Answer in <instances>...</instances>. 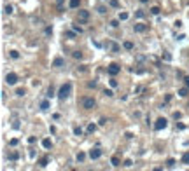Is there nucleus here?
<instances>
[{
    "label": "nucleus",
    "mask_w": 189,
    "mask_h": 171,
    "mask_svg": "<svg viewBox=\"0 0 189 171\" xmlns=\"http://www.w3.org/2000/svg\"><path fill=\"white\" fill-rule=\"evenodd\" d=\"M166 126H168V121H166L165 117H159V119L154 122V129H156V131H161V129H165Z\"/></svg>",
    "instance_id": "3"
},
{
    "label": "nucleus",
    "mask_w": 189,
    "mask_h": 171,
    "mask_svg": "<svg viewBox=\"0 0 189 171\" xmlns=\"http://www.w3.org/2000/svg\"><path fill=\"white\" fill-rule=\"evenodd\" d=\"M145 14H144V11H137V17H144Z\"/></svg>",
    "instance_id": "42"
},
{
    "label": "nucleus",
    "mask_w": 189,
    "mask_h": 171,
    "mask_svg": "<svg viewBox=\"0 0 189 171\" xmlns=\"http://www.w3.org/2000/svg\"><path fill=\"white\" fill-rule=\"evenodd\" d=\"M47 108H49V101H47V100H42V101H40V110L46 112Z\"/></svg>",
    "instance_id": "16"
},
{
    "label": "nucleus",
    "mask_w": 189,
    "mask_h": 171,
    "mask_svg": "<svg viewBox=\"0 0 189 171\" xmlns=\"http://www.w3.org/2000/svg\"><path fill=\"white\" fill-rule=\"evenodd\" d=\"M5 82H7L9 86H14V84L18 82V75H16L14 72H9V73L5 75Z\"/></svg>",
    "instance_id": "5"
},
{
    "label": "nucleus",
    "mask_w": 189,
    "mask_h": 171,
    "mask_svg": "<svg viewBox=\"0 0 189 171\" xmlns=\"http://www.w3.org/2000/svg\"><path fill=\"white\" fill-rule=\"evenodd\" d=\"M109 4H110V7L117 9V7H119V0H109Z\"/></svg>",
    "instance_id": "23"
},
{
    "label": "nucleus",
    "mask_w": 189,
    "mask_h": 171,
    "mask_svg": "<svg viewBox=\"0 0 189 171\" xmlns=\"http://www.w3.org/2000/svg\"><path fill=\"white\" fill-rule=\"evenodd\" d=\"M79 4H81V0H70V2H68V7H70V9H77Z\"/></svg>",
    "instance_id": "12"
},
{
    "label": "nucleus",
    "mask_w": 189,
    "mask_h": 171,
    "mask_svg": "<svg viewBox=\"0 0 189 171\" xmlns=\"http://www.w3.org/2000/svg\"><path fill=\"white\" fill-rule=\"evenodd\" d=\"M94 129H96L94 124H88V133H94Z\"/></svg>",
    "instance_id": "31"
},
{
    "label": "nucleus",
    "mask_w": 189,
    "mask_h": 171,
    "mask_svg": "<svg viewBox=\"0 0 189 171\" xmlns=\"http://www.w3.org/2000/svg\"><path fill=\"white\" fill-rule=\"evenodd\" d=\"M151 12H152V14H154V16H158V14H159V12H161V9H159V7H158V5H154V7H152V9H151Z\"/></svg>",
    "instance_id": "25"
},
{
    "label": "nucleus",
    "mask_w": 189,
    "mask_h": 171,
    "mask_svg": "<svg viewBox=\"0 0 189 171\" xmlns=\"http://www.w3.org/2000/svg\"><path fill=\"white\" fill-rule=\"evenodd\" d=\"M88 19H89V11H79V21L86 23Z\"/></svg>",
    "instance_id": "7"
},
{
    "label": "nucleus",
    "mask_w": 189,
    "mask_h": 171,
    "mask_svg": "<svg viewBox=\"0 0 189 171\" xmlns=\"http://www.w3.org/2000/svg\"><path fill=\"white\" fill-rule=\"evenodd\" d=\"M72 28H74V31H77V33H82V28H81V26H77V25H72Z\"/></svg>",
    "instance_id": "35"
},
{
    "label": "nucleus",
    "mask_w": 189,
    "mask_h": 171,
    "mask_svg": "<svg viewBox=\"0 0 189 171\" xmlns=\"http://www.w3.org/2000/svg\"><path fill=\"white\" fill-rule=\"evenodd\" d=\"M42 147H44L46 150H49V148L53 147V143H51V140H49V138H44V140H42Z\"/></svg>",
    "instance_id": "11"
},
{
    "label": "nucleus",
    "mask_w": 189,
    "mask_h": 171,
    "mask_svg": "<svg viewBox=\"0 0 189 171\" xmlns=\"http://www.w3.org/2000/svg\"><path fill=\"white\" fill-rule=\"evenodd\" d=\"M35 141H37V138H35V136H28V143H30V145H32V143H35Z\"/></svg>",
    "instance_id": "38"
},
{
    "label": "nucleus",
    "mask_w": 189,
    "mask_h": 171,
    "mask_svg": "<svg viewBox=\"0 0 189 171\" xmlns=\"http://www.w3.org/2000/svg\"><path fill=\"white\" fill-rule=\"evenodd\" d=\"M11 58L12 60H18V58H19V52H18V51H11Z\"/></svg>",
    "instance_id": "27"
},
{
    "label": "nucleus",
    "mask_w": 189,
    "mask_h": 171,
    "mask_svg": "<svg viewBox=\"0 0 189 171\" xmlns=\"http://www.w3.org/2000/svg\"><path fill=\"white\" fill-rule=\"evenodd\" d=\"M110 86L116 87V86H117V80H116V79H110Z\"/></svg>",
    "instance_id": "40"
},
{
    "label": "nucleus",
    "mask_w": 189,
    "mask_h": 171,
    "mask_svg": "<svg viewBox=\"0 0 189 171\" xmlns=\"http://www.w3.org/2000/svg\"><path fill=\"white\" fill-rule=\"evenodd\" d=\"M18 143H19V140H18V138H12V140L9 141V145H11V147H16Z\"/></svg>",
    "instance_id": "32"
},
{
    "label": "nucleus",
    "mask_w": 189,
    "mask_h": 171,
    "mask_svg": "<svg viewBox=\"0 0 189 171\" xmlns=\"http://www.w3.org/2000/svg\"><path fill=\"white\" fill-rule=\"evenodd\" d=\"M25 93H26V91H25L23 87H19V89H16V94H18V96H25Z\"/></svg>",
    "instance_id": "28"
},
{
    "label": "nucleus",
    "mask_w": 189,
    "mask_h": 171,
    "mask_svg": "<svg viewBox=\"0 0 189 171\" xmlns=\"http://www.w3.org/2000/svg\"><path fill=\"white\" fill-rule=\"evenodd\" d=\"M110 164L114 166V168H117V166H121V159H119L117 155H114V157L110 159Z\"/></svg>",
    "instance_id": "10"
},
{
    "label": "nucleus",
    "mask_w": 189,
    "mask_h": 171,
    "mask_svg": "<svg viewBox=\"0 0 189 171\" xmlns=\"http://www.w3.org/2000/svg\"><path fill=\"white\" fill-rule=\"evenodd\" d=\"M94 105H96L94 98H89V96H88V98H84V100H82V108H86V110H91Z\"/></svg>",
    "instance_id": "4"
},
{
    "label": "nucleus",
    "mask_w": 189,
    "mask_h": 171,
    "mask_svg": "<svg viewBox=\"0 0 189 171\" xmlns=\"http://www.w3.org/2000/svg\"><path fill=\"white\" fill-rule=\"evenodd\" d=\"M67 37H70V39H74V37H75V33H74V31H67Z\"/></svg>",
    "instance_id": "43"
},
{
    "label": "nucleus",
    "mask_w": 189,
    "mask_h": 171,
    "mask_svg": "<svg viewBox=\"0 0 189 171\" xmlns=\"http://www.w3.org/2000/svg\"><path fill=\"white\" fill-rule=\"evenodd\" d=\"M128 17H130V14H128V12H119V21H126Z\"/></svg>",
    "instance_id": "19"
},
{
    "label": "nucleus",
    "mask_w": 189,
    "mask_h": 171,
    "mask_svg": "<svg viewBox=\"0 0 189 171\" xmlns=\"http://www.w3.org/2000/svg\"><path fill=\"white\" fill-rule=\"evenodd\" d=\"M74 133H75V136H82V127L81 126H75L74 127Z\"/></svg>",
    "instance_id": "17"
},
{
    "label": "nucleus",
    "mask_w": 189,
    "mask_h": 171,
    "mask_svg": "<svg viewBox=\"0 0 189 171\" xmlns=\"http://www.w3.org/2000/svg\"><path fill=\"white\" fill-rule=\"evenodd\" d=\"M98 12H100V14H105V12H107V7L100 5V7H98Z\"/></svg>",
    "instance_id": "37"
},
{
    "label": "nucleus",
    "mask_w": 189,
    "mask_h": 171,
    "mask_svg": "<svg viewBox=\"0 0 189 171\" xmlns=\"http://www.w3.org/2000/svg\"><path fill=\"white\" fill-rule=\"evenodd\" d=\"M110 47H112V51H114V52H117V51H119V46H117L116 42H112V44H110Z\"/></svg>",
    "instance_id": "34"
},
{
    "label": "nucleus",
    "mask_w": 189,
    "mask_h": 171,
    "mask_svg": "<svg viewBox=\"0 0 189 171\" xmlns=\"http://www.w3.org/2000/svg\"><path fill=\"white\" fill-rule=\"evenodd\" d=\"M170 100H172V94H166V96H165V101H166V103H168V101H170Z\"/></svg>",
    "instance_id": "47"
},
{
    "label": "nucleus",
    "mask_w": 189,
    "mask_h": 171,
    "mask_svg": "<svg viewBox=\"0 0 189 171\" xmlns=\"http://www.w3.org/2000/svg\"><path fill=\"white\" fill-rule=\"evenodd\" d=\"M7 159L9 161H18V159H19V154H18V152H11V154L7 155Z\"/></svg>",
    "instance_id": "13"
},
{
    "label": "nucleus",
    "mask_w": 189,
    "mask_h": 171,
    "mask_svg": "<svg viewBox=\"0 0 189 171\" xmlns=\"http://www.w3.org/2000/svg\"><path fill=\"white\" fill-rule=\"evenodd\" d=\"M63 2H65V0H56V4H58V11H63Z\"/></svg>",
    "instance_id": "33"
},
{
    "label": "nucleus",
    "mask_w": 189,
    "mask_h": 171,
    "mask_svg": "<svg viewBox=\"0 0 189 171\" xmlns=\"http://www.w3.org/2000/svg\"><path fill=\"white\" fill-rule=\"evenodd\" d=\"M84 159H86V154H84V152H79V154H77V161H79V162H82Z\"/></svg>",
    "instance_id": "24"
},
{
    "label": "nucleus",
    "mask_w": 189,
    "mask_h": 171,
    "mask_svg": "<svg viewBox=\"0 0 189 171\" xmlns=\"http://www.w3.org/2000/svg\"><path fill=\"white\" fill-rule=\"evenodd\" d=\"M182 162L189 164V152H184V154H182Z\"/></svg>",
    "instance_id": "21"
},
{
    "label": "nucleus",
    "mask_w": 189,
    "mask_h": 171,
    "mask_svg": "<svg viewBox=\"0 0 189 171\" xmlns=\"http://www.w3.org/2000/svg\"><path fill=\"white\" fill-rule=\"evenodd\" d=\"M70 93H72V84L67 82V84H63V86L60 87V91H58V98H60V100H67V98L70 96Z\"/></svg>",
    "instance_id": "1"
},
{
    "label": "nucleus",
    "mask_w": 189,
    "mask_h": 171,
    "mask_svg": "<svg viewBox=\"0 0 189 171\" xmlns=\"http://www.w3.org/2000/svg\"><path fill=\"white\" fill-rule=\"evenodd\" d=\"M166 166H168V168H173V166H175V159H168V161H166Z\"/></svg>",
    "instance_id": "30"
},
{
    "label": "nucleus",
    "mask_w": 189,
    "mask_h": 171,
    "mask_svg": "<svg viewBox=\"0 0 189 171\" xmlns=\"http://www.w3.org/2000/svg\"><path fill=\"white\" fill-rule=\"evenodd\" d=\"M103 94H105V96H109V98H110V96H114V93H112L110 89H105V91H103Z\"/></svg>",
    "instance_id": "36"
},
{
    "label": "nucleus",
    "mask_w": 189,
    "mask_h": 171,
    "mask_svg": "<svg viewBox=\"0 0 189 171\" xmlns=\"http://www.w3.org/2000/svg\"><path fill=\"white\" fill-rule=\"evenodd\" d=\"M98 124H100V126H105V124H107V119H100V122H98Z\"/></svg>",
    "instance_id": "45"
},
{
    "label": "nucleus",
    "mask_w": 189,
    "mask_h": 171,
    "mask_svg": "<svg viewBox=\"0 0 189 171\" xmlns=\"http://www.w3.org/2000/svg\"><path fill=\"white\" fill-rule=\"evenodd\" d=\"M110 26H112V28H117V26H119V19H112V21H110Z\"/></svg>",
    "instance_id": "29"
},
{
    "label": "nucleus",
    "mask_w": 189,
    "mask_h": 171,
    "mask_svg": "<svg viewBox=\"0 0 189 171\" xmlns=\"http://www.w3.org/2000/svg\"><path fill=\"white\" fill-rule=\"evenodd\" d=\"M187 93H189V87H182V89H179V96L180 98H186Z\"/></svg>",
    "instance_id": "14"
},
{
    "label": "nucleus",
    "mask_w": 189,
    "mask_h": 171,
    "mask_svg": "<svg viewBox=\"0 0 189 171\" xmlns=\"http://www.w3.org/2000/svg\"><path fill=\"white\" fill-rule=\"evenodd\" d=\"M88 87H96V80H91V82H88Z\"/></svg>",
    "instance_id": "39"
},
{
    "label": "nucleus",
    "mask_w": 189,
    "mask_h": 171,
    "mask_svg": "<svg viewBox=\"0 0 189 171\" xmlns=\"http://www.w3.org/2000/svg\"><path fill=\"white\" fill-rule=\"evenodd\" d=\"M72 56H74L75 60H82V52H81V51H75V52H72Z\"/></svg>",
    "instance_id": "22"
},
{
    "label": "nucleus",
    "mask_w": 189,
    "mask_h": 171,
    "mask_svg": "<svg viewBox=\"0 0 189 171\" xmlns=\"http://www.w3.org/2000/svg\"><path fill=\"white\" fill-rule=\"evenodd\" d=\"M147 28H149V26H147V25H144V23H138V25H135V26H133V30H135L137 33H144Z\"/></svg>",
    "instance_id": "8"
},
{
    "label": "nucleus",
    "mask_w": 189,
    "mask_h": 171,
    "mask_svg": "<svg viewBox=\"0 0 189 171\" xmlns=\"http://www.w3.org/2000/svg\"><path fill=\"white\" fill-rule=\"evenodd\" d=\"M121 72V66L117 65V63H110L109 66H107V73L110 75V77H114V75H117Z\"/></svg>",
    "instance_id": "2"
},
{
    "label": "nucleus",
    "mask_w": 189,
    "mask_h": 171,
    "mask_svg": "<svg viewBox=\"0 0 189 171\" xmlns=\"http://www.w3.org/2000/svg\"><path fill=\"white\" fill-rule=\"evenodd\" d=\"M184 82H186V87H189V77H184Z\"/></svg>",
    "instance_id": "48"
},
{
    "label": "nucleus",
    "mask_w": 189,
    "mask_h": 171,
    "mask_svg": "<svg viewBox=\"0 0 189 171\" xmlns=\"http://www.w3.org/2000/svg\"><path fill=\"white\" fill-rule=\"evenodd\" d=\"M47 98H53V96H58V94L54 93V89H53V86H49V89H47V94H46Z\"/></svg>",
    "instance_id": "15"
},
{
    "label": "nucleus",
    "mask_w": 189,
    "mask_h": 171,
    "mask_svg": "<svg viewBox=\"0 0 189 171\" xmlns=\"http://www.w3.org/2000/svg\"><path fill=\"white\" fill-rule=\"evenodd\" d=\"M4 12H5V14H11V12H12V5H9V4L4 5Z\"/></svg>",
    "instance_id": "26"
},
{
    "label": "nucleus",
    "mask_w": 189,
    "mask_h": 171,
    "mask_svg": "<svg viewBox=\"0 0 189 171\" xmlns=\"http://www.w3.org/2000/svg\"><path fill=\"white\" fill-rule=\"evenodd\" d=\"M46 33H47V35H51V33H53V28H51V26H47V28H46Z\"/></svg>",
    "instance_id": "44"
},
{
    "label": "nucleus",
    "mask_w": 189,
    "mask_h": 171,
    "mask_svg": "<svg viewBox=\"0 0 189 171\" xmlns=\"http://www.w3.org/2000/svg\"><path fill=\"white\" fill-rule=\"evenodd\" d=\"M180 115H182V113H180V112H175V113H173V119L177 121V119H180Z\"/></svg>",
    "instance_id": "41"
},
{
    "label": "nucleus",
    "mask_w": 189,
    "mask_h": 171,
    "mask_svg": "<svg viewBox=\"0 0 189 171\" xmlns=\"http://www.w3.org/2000/svg\"><path fill=\"white\" fill-rule=\"evenodd\" d=\"M149 2V0H140V4H147Z\"/></svg>",
    "instance_id": "49"
},
{
    "label": "nucleus",
    "mask_w": 189,
    "mask_h": 171,
    "mask_svg": "<svg viewBox=\"0 0 189 171\" xmlns=\"http://www.w3.org/2000/svg\"><path fill=\"white\" fill-rule=\"evenodd\" d=\"M47 162H49V159H47V157H42V159L39 161V166H40V168H46Z\"/></svg>",
    "instance_id": "18"
},
{
    "label": "nucleus",
    "mask_w": 189,
    "mask_h": 171,
    "mask_svg": "<svg viewBox=\"0 0 189 171\" xmlns=\"http://www.w3.org/2000/svg\"><path fill=\"white\" fill-rule=\"evenodd\" d=\"M124 166H126V168H130V166H131V161H130V159H126V161H124Z\"/></svg>",
    "instance_id": "46"
},
{
    "label": "nucleus",
    "mask_w": 189,
    "mask_h": 171,
    "mask_svg": "<svg viewBox=\"0 0 189 171\" xmlns=\"http://www.w3.org/2000/svg\"><path fill=\"white\" fill-rule=\"evenodd\" d=\"M100 155H102V150H100L98 147H96V148H91V150H89V157H91L93 161H94V159H100Z\"/></svg>",
    "instance_id": "6"
},
{
    "label": "nucleus",
    "mask_w": 189,
    "mask_h": 171,
    "mask_svg": "<svg viewBox=\"0 0 189 171\" xmlns=\"http://www.w3.org/2000/svg\"><path fill=\"white\" fill-rule=\"evenodd\" d=\"M123 47H124V49H128V51H131V49H133V42H130V40H126V42L123 44Z\"/></svg>",
    "instance_id": "20"
},
{
    "label": "nucleus",
    "mask_w": 189,
    "mask_h": 171,
    "mask_svg": "<svg viewBox=\"0 0 189 171\" xmlns=\"http://www.w3.org/2000/svg\"><path fill=\"white\" fill-rule=\"evenodd\" d=\"M63 65H65V60H63V58H60V56H58V58H54V61H53V66L60 68V66H63Z\"/></svg>",
    "instance_id": "9"
}]
</instances>
